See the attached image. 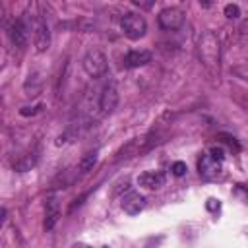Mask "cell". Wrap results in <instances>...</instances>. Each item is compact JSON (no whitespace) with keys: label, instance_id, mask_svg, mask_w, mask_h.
<instances>
[{"label":"cell","instance_id":"1","mask_svg":"<svg viewBox=\"0 0 248 248\" xmlns=\"http://www.w3.org/2000/svg\"><path fill=\"white\" fill-rule=\"evenodd\" d=\"M120 29L128 39L138 41L147 33V21L143 16H140L136 12H126L120 17Z\"/></svg>","mask_w":248,"mask_h":248},{"label":"cell","instance_id":"2","mask_svg":"<svg viewBox=\"0 0 248 248\" xmlns=\"http://www.w3.org/2000/svg\"><path fill=\"white\" fill-rule=\"evenodd\" d=\"M81 66L85 70V74L89 78H101L107 74L108 64H107V56L101 48H89L81 60Z\"/></svg>","mask_w":248,"mask_h":248},{"label":"cell","instance_id":"3","mask_svg":"<svg viewBox=\"0 0 248 248\" xmlns=\"http://www.w3.org/2000/svg\"><path fill=\"white\" fill-rule=\"evenodd\" d=\"M198 52L203 60L205 66H215L219 64V41L215 37V33L205 31L200 41H198Z\"/></svg>","mask_w":248,"mask_h":248},{"label":"cell","instance_id":"4","mask_svg":"<svg viewBox=\"0 0 248 248\" xmlns=\"http://www.w3.org/2000/svg\"><path fill=\"white\" fill-rule=\"evenodd\" d=\"M31 31H33V45L37 52H45L50 46V29L48 23L43 17H35L31 23Z\"/></svg>","mask_w":248,"mask_h":248},{"label":"cell","instance_id":"5","mask_svg":"<svg viewBox=\"0 0 248 248\" xmlns=\"http://www.w3.org/2000/svg\"><path fill=\"white\" fill-rule=\"evenodd\" d=\"M157 21H159L161 29H165V31H174V29H178V27L184 23V12H182L180 8H174V6L165 8V10L159 12Z\"/></svg>","mask_w":248,"mask_h":248},{"label":"cell","instance_id":"6","mask_svg":"<svg viewBox=\"0 0 248 248\" xmlns=\"http://www.w3.org/2000/svg\"><path fill=\"white\" fill-rule=\"evenodd\" d=\"M221 170H223V161H217L209 153H202V157L198 159V172L202 178L213 180L221 174Z\"/></svg>","mask_w":248,"mask_h":248},{"label":"cell","instance_id":"7","mask_svg":"<svg viewBox=\"0 0 248 248\" xmlns=\"http://www.w3.org/2000/svg\"><path fill=\"white\" fill-rule=\"evenodd\" d=\"M153 138H155L153 134H147V136H141V138L132 140L130 143H126V145L120 149L118 159H122V157H132V155H138V153H141V151H147V149L155 143Z\"/></svg>","mask_w":248,"mask_h":248},{"label":"cell","instance_id":"8","mask_svg":"<svg viewBox=\"0 0 248 248\" xmlns=\"http://www.w3.org/2000/svg\"><path fill=\"white\" fill-rule=\"evenodd\" d=\"M118 105V89L114 83H108L103 87L101 97H99V108L103 114H110Z\"/></svg>","mask_w":248,"mask_h":248},{"label":"cell","instance_id":"9","mask_svg":"<svg viewBox=\"0 0 248 248\" xmlns=\"http://www.w3.org/2000/svg\"><path fill=\"white\" fill-rule=\"evenodd\" d=\"M145 203H147V198H145L143 194H140V192H128V194L122 198V202H120L122 209H124L128 215H138V213L145 207Z\"/></svg>","mask_w":248,"mask_h":248},{"label":"cell","instance_id":"10","mask_svg":"<svg viewBox=\"0 0 248 248\" xmlns=\"http://www.w3.org/2000/svg\"><path fill=\"white\" fill-rule=\"evenodd\" d=\"M165 180L167 176L161 170H145L138 176V184L145 190H159L161 186H165Z\"/></svg>","mask_w":248,"mask_h":248},{"label":"cell","instance_id":"11","mask_svg":"<svg viewBox=\"0 0 248 248\" xmlns=\"http://www.w3.org/2000/svg\"><path fill=\"white\" fill-rule=\"evenodd\" d=\"M8 37H10V41H12L14 46L23 48L27 45V27H25V23L21 19L12 21L10 27H8Z\"/></svg>","mask_w":248,"mask_h":248},{"label":"cell","instance_id":"12","mask_svg":"<svg viewBox=\"0 0 248 248\" xmlns=\"http://www.w3.org/2000/svg\"><path fill=\"white\" fill-rule=\"evenodd\" d=\"M147 62H151V52L145 50V48L130 50V52L124 56V66H126V68H140V66H145Z\"/></svg>","mask_w":248,"mask_h":248},{"label":"cell","instance_id":"13","mask_svg":"<svg viewBox=\"0 0 248 248\" xmlns=\"http://www.w3.org/2000/svg\"><path fill=\"white\" fill-rule=\"evenodd\" d=\"M60 219V203L56 198H48L45 203V229L50 231Z\"/></svg>","mask_w":248,"mask_h":248},{"label":"cell","instance_id":"14","mask_svg":"<svg viewBox=\"0 0 248 248\" xmlns=\"http://www.w3.org/2000/svg\"><path fill=\"white\" fill-rule=\"evenodd\" d=\"M35 163H37V153H35V151H27V153L19 155L17 159H14L12 167H14V170H17V172H25V170H31V169L35 167Z\"/></svg>","mask_w":248,"mask_h":248},{"label":"cell","instance_id":"15","mask_svg":"<svg viewBox=\"0 0 248 248\" xmlns=\"http://www.w3.org/2000/svg\"><path fill=\"white\" fill-rule=\"evenodd\" d=\"M97 159H99V151H97V149L87 151V153H85V155L79 159V163H78V170H79L81 174H85V172L93 170V167H95Z\"/></svg>","mask_w":248,"mask_h":248},{"label":"cell","instance_id":"16","mask_svg":"<svg viewBox=\"0 0 248 248\" xmlns=\"http://www.w3.org/2000/svg\"><path fill=\"white\" fill-rule=\"evenodd\" d=\"M225 16H227L229 19H236V17L240 16V8H238L236 4H227V6H225Z\"/></svg>","mask_w":248,"mask_h":248},{"label":"cell","instance_id":"17","mask_svg":"<svg viewBox=\"0 0 248 248\" xmlns=\"http://www.w3.org/2000/svg\"><path fill=\"white\" fill-rule=\"evenodd\" d=\"M170 170H172V174L174 176H182V174H186V163H182V161H176V163H172V167H170Z\"/></svg>","mask_w":248,"mask_h":248},{"label":"cell","instance_id":"18","mask_svg":"<svg viewBox=\"0 0 248 248\" xmlns=\"http://www.w3.org/2000/svg\"><path fill=\"white\" fill-rule=\"evenodd\" d=\"M238 33H240V39H242V43H244V45H248V19H244V21L240 23V27H238Z\"/></svg>","mask_w":248,"mask_h":248},{"label":"cell","instance_id":"19","mask_svg":"<svg viewBox=\"0 0 248 248\" xmlns=\"http://www.w3.org/2000/svg\"><path fill=\"white\" fill-rule=\"evenodd\" d=\"M209 155H211V157H215L217 161H223V159H225V149H223L221 145H219V147L215 145V147H211V149H209Z\"/></svg>","mask_w":248,"mask_h":248},{"label":"cell","instance_id":"20","mask_svg":"<svg viewBox=\"0 0 248 248\" xmlns=\"http://www.w3.org/2000/svg\"><path fill=\"white\" fill-rule=\"evenodd\" d=\"M39 108H41V105H37V107H23L19 112H21L23 116H29V114L33 116V114H37V112H39Z\"/></svg>","mask_w":248,"mask_h":248},{"label":"cell","instance_id":"21","mask_svg":"<svg viewBox=\"0 0 248 248\" xmlns=\"http://www.w3.org/2000/svg\"><path fill=\"white\" fill-rule=\"evenodd\" d=\"M134 4L140 6V8H151L153 6V2H140V0H134Z\"/></svg>","mask_w":248,"mask_h":248},{"label":"cell","instance_id":"22","mask_svg":"<svg viewBox=\"0 0 248 248\" xmlns=\"http://www.w3.org/2000/svg\"><path fill=\"white\" fill-rule=\"evenodd\" d=\"M72 248H91V246H87V244H81V242H78V244H74Z\"/></svg>","mask_w":248,"mask_h":248},{"label":"cell","instance_id":"23","mask_svg":"<svg viewBox=\"0 0 248 248\" xmlns=\"http://www.w3.org/2000/svg\"><path fill=\"white\" fill-rule=\"evenodd\" d=\"M103 248H108V246H103Z\"/></svg>","mask_w":248,"mask_h":248}]
</instances>
